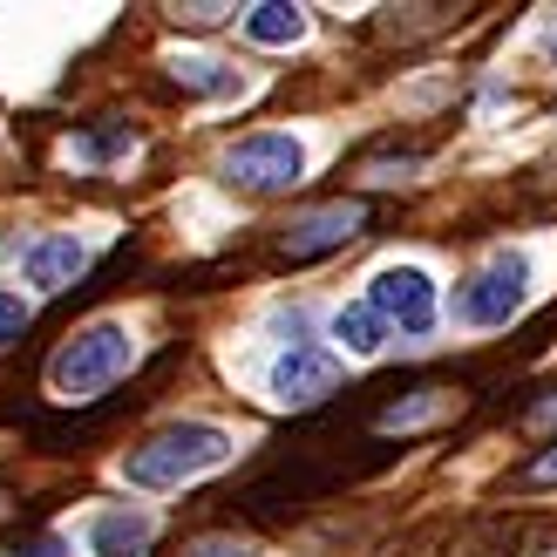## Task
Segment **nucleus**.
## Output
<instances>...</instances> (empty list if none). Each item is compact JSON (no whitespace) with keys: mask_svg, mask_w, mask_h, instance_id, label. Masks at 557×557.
I'll return each instance as SVG.
<instances>
[{"mask_svg":"<svg viewBox=\"0 0 557 557\" xmlns=\"http://www.w3.org/2000/svg\"><path fill=\"white\" fill-rule=\"evenodd\" d=\"M129 368H136V341H129V326L96 320V326H82L75 341H62V354L48 360V395L82 408V401L109 395V387H116Z\"/></svg>","mask_w":557,"mask_h":557,"instance_id":"obj_1","label":"nucleus"},{"mask_svg":"<svg viewBox=\"0 0 557 557\" xmlns=\"http://www.w3.org/2000/svg\"><path fill=\"white\" fill-rule=\"evenodd\" d=\"M232 456V435L225 429H211V422H177V429H163L150 435L144 449H129L123 456V476L136 490H177L190 476H205V469H218Z\"/></svg>","mask_w":557,"mask_h":557,"instance_id":"obj_2","label":"nucleus"},{"mask_svg":"<svg viewBox=\"0 0 557 557\" xmlns=\"http://www.w3.org/2000/svg\"><path fill=\"white\" fill-rule=\"evenodd\" d=\"M306 177V150L293 144V136H245V144L225 150V184L232 190H252V198H272V190H293Z\"/></svg>","mask_w":557,"mask_h":557,"instance_id":"obj_3","label":"nucleus"},{"mask_svg":"<svg viewBox=\"0 0 557 557\" xmlns=\"http://www.w3.org/2000/svg\"><path fill=\"white\" fill-rule=\"evenodd\" d=\"M523 278H531V272H523L517 252H496V259L456 293V313H462L469 326H510L517 306H523Z\"/></svg>","mask_w":557,"mask_h":557,"instance_id":"obj_4","label":"nucleus"},{"mask_svg":"<svg viewBox=\"0 0 557 557\" xmlns=\"http://www.w3.org/2000/svg\"><path fill=\"white\" fill-rule=\"evenodd\" d=\"M360 225H368V205L360 198H341V205H320V211H306L286 225V238H278V252L286 259H326V252H341L347 238H360Z\"/></svg>","mask_w":557,"mask_h":557,"instance_id":"obj_5","label":"nucleus"},{"mask_svg":"<svg viewBox=\"0 0 557 557\" xmlns=\"http://www.w3.org/2000/svg\"><path fill=\"white\" fill-rule=\"evenodd\" d=\"M368 306H374L387 326H401V333H429V326H435V286H429V272H414V265L374 272Z\"/></svg>","mask_w":557,"mask_h":557,"instance_id":"obj_6","label":"nucleus"},{"mask_svg":"<svg viewBox=\"0 0 557 557\" xmlns=\"http://www.w3.org/2000/svg\"><path fill=\"white\" fill-rule=\"evenodd\" d=\"M272 395L286 401V408H313L326 395H341V360H333L326 347H293L272 368Z\"/></svg>","mask_w":557,"mask_h":557,"instance_id":"obj_7","label":"nucleus"},{"mask_svg":"<svg viewBox=\"0 0 557 557\" xmlns=\"http://www.w3.org/2000/svg\"><path fill=\"white\" fill-rule=\"evenodd\" d=\"M82 265H89V245H82L75 232H48V238H35L21 252L27 286H41V293H69L75 278H82Z\"/></svg>","mask_w":557,"mask_h":557,"instance_id":"obj_8","label":"nucleus"},{"mask_svg":"<svg viewBox=\"0 0 557 557\" xmlns=\"http://www.w3.org/2000/svg\"><path fill=\"white\" fill-rule=\"evenodd\" d=\"M150 537H157V523H150L144 510H102V517L89 523L96 557H144V550H150Z\"/></svg>","mask_w":557,"mask_h":557,"instance_id":"obj_9","label":"nucleus"},{"mask_svg":"<svg viewBox=\"0 0 557 557\" xmlns=\"http://www.w3.org/2000/svg\"><path fill=\"white\" fill-rule=\"evenodd\" d=\"M245 35L259 48H293L306 35V8H293V0H259V8H245Z\"/></svg>","mask_w":557,"mask_h":557,"instance_id":"obj_10","label":"nucleus"},{"mask_svg":"<svg viewBox=\"0 0 557 557\" xmlns=\"http://www.w3.org/2000/svg\"><path fill=\"white\" fill-rule=\"evenodd\" d=\"M333 341H341L347 354H381L387 347V320L374 313V306H341V313H333Z\"/></svg>","mask_w":557,"mask_h":557,"instance_id":"obj_11","label":"nucleus"},{"mask_svg":"<svg viewBox=\"0 0 557 557\" xmlns=\"http://www.w3.org/2000/svg\"><path fill=\"white\" fill-rule=\"evenodd\" d=\"M517 537H523V531H517L510 517H490V523H476V531L456 544V557H510V550H517Z\"/></svg>","mask_w":557,"mask_h":557,"instance_id":"obj_12","label":"nucleus"},{"mask_svg":"<svg viewBox=\"0 0 557 557\" xmlns=\"http://www.w3.org/2000/svg\"><path fill=\"white\" fill-rule=\"evenodd\" d=\"M177 82H190V89H205V96H232L238 89V75L225 62H205V54H184V62H171Z\"/></svg>","mask_w":557,"mask_h":557,"instance_id":"obj_13","label":"nucleus"},{"mask_svg":"<svg viewBox=\"0 0 557 557\" xmlns=\"http://www.w3.org/2000/svg\"><path fill=\"white\" fill-rule=\"evenodd\" d=\"M550 483H557V442H550L544 456H531V462L517 469V490H550Z\"/></svg>","mask_w":557,"mask_h":557,"instance_id":"obj_14","label":"nucleus"},{"mask_svg":"<svg viewBox=\"0 0 557 557\" xmlns=\"http://www.w3.org/2000/svg\"><path fill=\"white\" fill-rule=\"evenodd\" d=\"M27 333V306H21V293H0V347H14Z\"/></svg>","mask_w":557,"mask_h":557,"instance_id":"obj_15","label":"nucleus"},{"mask_svg":"<svg viewBox=\"0 0 557 557\" xmlns=\"http://www.w3.org/2000/svg\"><path fill=\"white\" fill-rule=\"evenodd\" d=\"M232 8H177V21H190V27H218Z\"/></svg>","mask_w":557,"mask_h":557,"instance_id":"obj_16","label":"nucleus"},{"mask_svg":"<svg viewBox=\"0 0 557 557\" xmlns=\"http://www.w3.org/2000/svg\"><path fill=\"white\" fill-rule=\"evenodd\" d=\"M523 422H531V429H557V387H550V401H537L531 414H523Z\"/></svg>","mask_w":557,"mask_h":557,"instance_id":"obj_17","label":"nucleus"},{"mask_svg":"<svg viewBox=\"0 0 557 557\" xmlns=\"http://www.w3.org/2000/svg\"><path fill=\"white\" fill-rule=\"evenodd\" d=\"M190 557H252V550H238V544H205V550H190Z\"/></svg>","mask_w":557,"mask_h":557,"instance_id":"obj_18","label":"nucleus"},{"mask_svg":"<svg viewBox=\"0 0 557 557\" xmlns=\"http://www.w3.org/2000/svg\"><path fill=\"white\" fill-rule=\"evenodd\" d=\"M14 517V504H8V490H0V523H8Z\"/></svg>","mask_w":557,"mask_h":557,"instance_id":"obj_19","label":"nucleus"}]
</instances>
